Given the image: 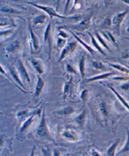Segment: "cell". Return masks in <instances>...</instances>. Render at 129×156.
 I'll return each instance as SVG.
<instances>
[{
	"label": "cell",
	"instance_id": "cell-30",
	"mask_svg": "<svg viewBox=\"0 0 129 156\" xmlns=\"http://www.w3.org/2000/svg\"><path fill=\"white\" fill-rule=\"evenodd\" d=\"M92 66L94 68L97 69V70H105V65L101 62L98 61H92Z\"/></svg>",
	"mask_w": 129,
	"mask_h": 156
},
{
	"label": "cell",
	"instance_id": "cell-46",
	"mask_svg": "<svg viewBox=\"0 0 129 156\" xmlns=\"http://www.w3.org/2000/svg\"><path fill=\"white\" fill-rule=\"evenodd\" d=\"M127 68L129 70V66H127Z\"/></svg>",
	"mask_w": 129,
	"mask_h": 156
},
{
	"label": "cell",
	"instance_id": "cell-19",
	"mask_svg": "<svg viewBox=\"0 0 129 156\" xmlns=\"http://www.w3.org/2000/svg\"><path fill=\"white\" fill-rule=\"evenodd\" d=\"M127 138L123 147L118 151H117L116 156H122L129 154V129L126 128Z\"/></svg>",
	"mask_w": 129,
	"mask_h": 156
},
{
	"label": "cell",
	"instance_id": "cell-8",
	"mask_svg": "<svg viewBox=\"0 0 129 156\" xmlns=\"http://www.w3.org/2000/svg\"><path fill=\"white\" fill-rule=\"evenodd\" d=\"M9 71L12 76L13 80L15 82V83L16 84V85L19 87L20 90L22 92L27 94V91L26 90V88H25V87L23 82L22 81V80L20 79V76L19 75L18 71H17V70H16V66L14 65L10 66H9Z\"/></svg>",
	"mask_w": 129,
	"mask_h": 156
},
{
	"label": "cell",
	"instance_id": "cell-17",
	"mask_svg": "<svg viewBox=\"0 0 129 156\" xmlns=\"http://www.w3.org/2000/svg\"><path fill=\"white\" fill-rule=\"evenodd\" d=\"M76 112L75 108H74L72 106H66L65 107L61 109L56 110L53 112V114L58 116L60 117H66V116H70L72 115H73Z\"/></svg>",
	"mask_w": 129,
	"mask_h": 156
},
{
	"label": "cell",
	"instance_id": "cell-6",
	"mask_svg": "<svg viewBox=\"0 0 129 156\" xmlns=\"http://www.w3.org/2000/svg\"><path fill=\"white\" fill-rule=\"evenodd\" d=\"M52 23L49 22L47 25L45 33L44 36H43V41L45 46L48 47V58L49 59L51 58V51H52V46H53V37H52Z\"/></svg>",
	"mask_w": 129,
	"mask_h": 156
},
{
	"label": "cell",
	"instance_id": "cell-47",
	"mask_svg": "<svg viewBox=\"0 0 129 156\" xmlns=\"http://www.w3.org/2000/svg\"><path fill=\"white\" fill-rule=\"evenodd\" d=\"M81 156H86L85 155H81Z\"/></svg>",
	"mask_w": 129,
	"mask_h": 156
},
{
	"label": "cell",
	"instance_id": "cell-38",
	"mask_svg": "<svg viewBox=\"0 0 129 156\" xmlns=\"http://www.w3.org/2000/svg\"><path fill=\"white\" fill-rule=\"evenodd\" d=\"M59 37H62L63 39H66V38H68V37H69V36L68 35L67 33L63 31V30H61L59 31Z\"/></svg>",
	"mask_w": 129,
	"mask_h": 156
},
{
	"label": "cell",
	"instance_id": "cell-44",
	"mask_svg": "<svg viewBox=\"0 0 129 156\" xmlns=\"http://www.w3.org/2000/svg\"><path fill=\"white\" fill-rule=\"evenodd\" d=\"M3 148H0V152H1L3 151Z\"/></svg>",
	"mask_w": 129,
	"mask_h": 156
},
{
	"label": "cell",
	"instance_id": "cell-4",
	"mask_svg": "<svg viewBox=\"0 0 129 156\" xmlns=\"http://www.w3.org/2000/svg\"><path fill=\"white\" fill-rule=\"evenodd\" d=\"M27 4L32 5L33 6H34L35 8H38V9H39L42 11H43L45 12V14H46L48 16L50 17L51 19H52L53 18H58L59 19H63V20H66V19H78L79 16L75 15V16H63L62 15H59L55 10V8L51 7V6H45V5H39L37 4L36 3L34 2H27Z\"/></svg>",
	"mask_w": 129,
	"mask_h": 156
},
{
	"label": "cell",
	"instance_id": "cell-43",
	"mask_svg": "<svg viewBox=\"0 0 129 156\" xmlns=\"http://www.w3.org/2000/svg\"><path fill=\"white\" fill-rule=\"evenodd\" d=\"M123 2L125 4H127L129 5V1H127V0H126V1H123Z\"/></svg>",
	"mask_w": 129,
	"mask_h": 156
},
{
	"label": "cell",
	"instance_id": "cell-22",
	"mask_svg": "<svg viewBox=\"0 0 129 156\" xmlns=\"http://www.w3.org/2000/svg\"><path fill=\"white\" fill-rule=\"evenodd\" d=\"M21 48V42L19 39H16L12 42L10 44L8 45L5 51L8 53H15V52L18 51Z\"/></svg>",
	"mask_w": 129,
	"mask_h": 156
},
{
	"label": "cell",
	"instance_id": "cell-23",
	"mask_svg": "<svg viewBox=\"0 0 129 156\" xmlns=\"http://www.w3.org/2000/svg\"><path fill=\"white\" fill-rule=\"evenodd\" d=\"M70 32L72 33L73 36L74 38L76 39L77 42H79L80 44L82 45V46L84 47L86 50H87V51H88L89 53L91 55H93L94 53H96L95 50H94L92 47H91L90 46H89L88 44H86V43H85L84 41H82L79 37L77 36L75 34H74L73 32H72V31H71V30H70Z\"/></svg>",
	"mask_w": 129,
	"mask_h": 156
},
{
	"label": "cell",
	"instance_id": "cell-31",
	"mask_svg": "<svg viewBox=\"0 0 129 156\" xmlns=\"http://www.w3.org/2000/svg\"><path fill=\"white\" fill-rule=\"evenodd\" d=\"M67 41L65 39H63L62 37H58L56 41V45L58 48H63L67 44Z\"/></svg>",
	"mask_w": 129,
	"mask_h": 156
},
{
	"label": "cell",
	"instance_id": "cell-12",
	"mask_svg": "<svg viewBox=\"0 0 129 156\" xmlns=\"http://www.w3.org/2000/svg\"><path fill=\"white\" fill-rule=\"evenodd\" d=\"M29 61L32 66L36 72L37 75L41 76L45 73L46 71V66L44 62L41 59L38 58H31Z\"/></svg>",
	"mask_w": 129,
	"mask_h": 156
},
{
	"label": "cell",
	"instance_id": "cell-39",
	"mask_svg": "<svg viewBox=\"0 0 129 156\" xmlns=\"http://www.w3.org/2000/svg\"><path fill=\"white\" fill-rule=\"evenodd\" d=\"M8 25H10V23H8L7 21L4 20H0V27H6V26H8Z\"/></svg>",
	"mask_w": 129,
	"mask_h": 156
},
{
	"label": "cell",
	"instance_id": "cell-21",
	"mask_svg": "<svg viewBox=\"0 0 129 156\" xmlns=\"http://www.w3.org/2000/svg\"><path fill=\"white\" fill-rule=\"evenodd\" d=\"M48 16L45 13L39 14L36 16H34V18L32 20V24H31L32 28L36 27V26L38 25H42L43 23H45L46 20L48 19Z\"/></svg>",
	"mask_w": 129,
	"mask_h": 156
},
{
	"label": "cell",
	"instance_id": "cell-10",
	"mask_svg": "<svg viewBox=\"0 0 129 156\" xmlns=\"http://www.w3.org/2000/svg\"><path fill=\"white\" fill-rule=\"evenodd\" d=\"M77 45H78V42L77 41L68 43V44L62 49L61 55H60L58 59V62H62L63 60L66 59L70 55L73 53L76 49Z\"/></svg>",
	"mask_w": 129,
	"mask_h": 156
},
{
	"label": "cell",
	"instance_id": "cell-3",
	"mask_svg": "<svg viewBox=\"0 0 129 156\" xmlns=\"http://www.w3.org/2000/svg\"><path fill=\"white\" fill-rule=\"evenodd\" d=\"M41 110L40 111L39 109L37 110L35 112V113L32 114L30 116L27 117L26 119H25L23 120V123H22V125L19 128L18 133L16 135L17 138H18L19 140H21V139L23 140V138H25V136L26 135V134L29 132V130L31 128L32 124L36 121L37 117L39 116V113L40 114L42 113V111L41 112Z\"/></svg>",
	"mask_w": 129,
	"mask_h": 156
},
{
	"label": "cell",
	"instance_id": "cell-26",
	"mask_svg": "<svg viewBox=\"0 0 129 156\" xmlns=\"http://www.w3.org/2000/svg\"><path fill=\"white\" fill-rule=\"evenodd\" d=\"M89 35L90 36V37H91V42H92V45H93V46L96 49V50L98 51V52H99V53H101V54H102V55H106V53H105V51H104V50L102 49V48H101V46L99 44V42H98V41L95 39V37H94V36H93V35L92 34H91V33H89Z\"/></svg>",
	"mask_w": 129,
	"mask_h": 156
},
{
	"label": "cell",
	"instance_id": "cell-2",
	"mask_svg": "<svg viewBox=\"0 0 129 156\" xmlns=\"http://www.w3.org/2000/svg\"><path fill=\"white\" fill-rule=\"evenodd\" d=\"M36 136L42 140L50 142H55V138L48 125L44 109H42L40 123L36 129Z\"/></svg>",
	"mask_w": 129,
	"mask_h": 156
},
{
	"label": "cell",
	"instance_id": "cell-13",
	"mask_svg": "<svg viewBox=\"0 0 129 156\" xmlns=\"http://www.w3.org/2000/svg\"><path fill=\"white\" fill-rule=\"evenodd\" d=\"M128 12H129V10H126L124 12L119 13L116 14L112 19V20H111V23H112L115 30L118 34H120V25H121V23L124 21L126 15L128 13Z\"/></svg>",
	"mask_w": 129,
	"mask_h": 156
},
{
	"label": "cell",
	"instance_id": "cell-36",
	"mask_svg": "<svg viewBox=\"0 0 129 156\" xmlns=\"http://www.w3.org/2000/svg\"><path fill=\"white\" fill-rule=\"evenodd\" d=\"M89 154L91 156H102L101 154L96 149L94 148H92L90 149Z\"/></svg>",
	"mask_w": 129,
	"mask_h": 156
},
{
	"label": "cell",
	"instance_id": "cell-45",
	"mask_svg": "<svg viewBox=\"0 0 129 156\" xmlns=\"http://www.w3.org/2000/svg\"><path fill=\"white\" fill-rule=\"evenodd\" d=\"M3 156H8V154H5Z\"/></svg>",
	"mask_w": 129,
	"mask_h": 156
},
{
	"label": "cell",
	"instance_id": "cell-18",
	"mask_svg": "<svg viewBox=\"0 0 129 156\" xmlns=\"http://www.w3.org/2000/svg\"><path fill=\"white\" fill-rule=\"evenodd\" d=\"M74 82L73 77L71 76L70 79L68 81L65 82L64 87H63V101L66 99V98L70 94H72L73 90H74Z\"/></svg>",
	"mask_w": 129,
	"mask_h": 156
},
{
	"label": "cell",
	"instance_id": "cell-11",
	"mask_svg": "<svg viewBox=\"0 0 129 156\" xmlns=\"http://www.w3.org/2000/svg\"><path fill=\"white\" fill-rule=\"evenodd\" d=\"M16 70L18 71L19 75L20 76V79L22 81L27 82V83H30V76L28 73L26 67L23 64L22 60L21 59H19L16 62Z\"/></svg>",
	"mask_w": 129,
	"mask_h": 156
},
{
	"label": "cell",
	"instance_id": "cell-33",
	"mask_svg": "<svg viewBox=\"0 0 129 156\" xmlns=\"http://www.w3.org/2000/svg\"><path fill=\"white\" fill-rule=\"evenodd\" d=\"M65 69H66V71L67 73H70V74H75L77 75V71L75 70V68L70 64H66V66H65Z\"/></svg>",
	"mask_w": 129,
	"mask_h": 156
},
{
	"label": "cell",
	"instance_id": "cell-48",
	"mask_svg": "<svg viewBox=\"0 0 129 156\" xmlns=\"http://www.w3.org/2000/svg\"><path fill=\"white\" fill-rule=\"evenodd\" d=\"M0 113H2V112H0Z\"/></svg>",
	"mask_w": 129,
	"mask_h": 156
},
{
	"label": "cell",
	"instance_id": "cell-34",
	"mask_svg": "<svg viewBox=\"0 0 129 156\" xmlns=\"http://www.w3.org/2000/svg\"><path fill=\"white\" fill-rule=\"evenodd\" d=\"M13 29H7V30L0 31V37H6V36H10V34L13 33Z\"/></svg>",
	"mask_w": 129,
	"mask_h": 156
},
{
	"label": "cell",
	"instance_id": "cell-37",
	"mask_svg": "<svg viewBox=\"0 0 129 156\" xmlns=\"http://www.w3.org/2000/svg\"><path fill=\"white\" fill-rule=\"evenodd\" d=\"M107 34H108V37H108V39H109V41H111L113 43H114L115 45H116V46H117L116 42V40H115V39L114 38L113 36L112 35V34H111V33L109 32H108Z\"/></svg>",
	"mask_w": 129,
	"mask_h": 156
},
{
	"label": "cell",
	"instance_id": "cell-27",
	"mask_svg": "<svg viewBox=\"0 0 129 156\" xmlns=\"http://www.w3.org/2000/svg\"><path fill=\"white\" fill-rule=\"evenodd\" d=\"M0 12L3 13H14V14H20L22 12L16 9L15 8L10 7V6H3L0 8Z\"/></svg>",
	"mask_w": 129,
	"mask_h": 156
},
{
	"label": "cell",
	"instance_id": "cell-29",
	"mask_svg": "<svg viewBox=\"0 0 129 156\" xmlns=\"http://www.w3.org/2000/svg\"><path fill=\"white\" fill-rule=\"evenodd\" d=\"M96 37L97 39H98V41L100 42V44L103 46V48H105L108 51H111L110 49L109 48V46L107 44L106 41L102 38V37L100 35V34L98 32H96Z\"/></svg>",
	"mask_w": 129,
	"mask_h": 156
},
{
	"label": "cell",
	"instance_id": "cell-5",
	"mask_svg": "<svg viewBox=\"0 0 129 156\" xmlns=\"http://www.w3.org/2000/svg\"><path fill=\"white\" fill-rule=\"evenodd\" d=\"M59 134L64 140L71 143L79 142L82 137L81 133L77 129L70 127L61 128L59 131Z\"/></svg>",
	"mask_w": 129,
	"mask_h": 156
},
{
	"label": "cell",
	"instance_id": "cell-40",
	"mask_svg": "<svg viewBox=\"0 0 129 156\" xmlns=\"http://www.w3.org/2000/svg\"><path fill=\"white\" fill-rule=\"evenodd\" d=\"M61 155V151H59V149H55L53 152V156H60Z\"/></svg>",
	"mask_w": 129,
	"mask_h": 156
},
{
	"label": "cell",
	"instance_id": "cell-14",
	"mask_svg": "<svg viewBox=\"0 0 129 156\" xmlns=\"http://www.w3.org/2000/svg\"><path fill=\"white\" fill-rule=\"evenodd\" d=\"M88 118V111L84 109L82 111L80 114L77 115L74 118V122L80 127H84L87 123Z\"/></svg>",
	"mask_w": 129,
	"mask_h": 156
},
{
	"label": "cell",
	"instance_id": "cell-35",
	"mask_svg": "<svg viewBox=\"0 0 129 156\" xmlns=\"http://www.w3.org/2000/svg\"><path fill=\"white\" fill-rule=\"evenodd\" d=\"M88 93H89V92H88V90H87V89H85L82 92L81 95V98L83 102H85L86 101H87L88 98V95H89Z\"/></svg>",
	"mask_w": 129,
	"mask_h": 156
},
{
	"label": "cell",
	"instance_id": "cell-9",
	"mask_svg": "<svg viewBox=\"0 0 129 156\" xmlns=\"http://www.w3.org/2000/svg\"><path fill=\"white\" fill-rule=\"evenodd\" d=\"M92 18V15L89 14L86 15L85 17L81 20V22L76 25H70L69 27L72 28L73 29H75L77 31L83 32L88 29L89 28L91 23V20Z\"/></svg>",
	"mask_w": 129,
	"mask_h": 156
},
{
	"label": "cell",
	"instance_id": "cell-20",
	"mask_svg": "<svg viewBox=\"0 0 129 156\" xmlns=\"http://www.w3.org/2000/svg\"><path fill=\"white\" fill-rule=\"evenodd\" d=\"M120 143V138H116L108 147L106 152V156H116L117 148Z\"/></svg>",
	"mask_w": 129,
	"mask_h": 156
},
{
	"label": "cell",
	"instance_id": "cell-7",
	"mask_svg": "<svg viewBox=\"0 0 129 156\" xmlns=\"http://www.w3.org/2000/svg\"><path fill=\"white\" fill-rule=\"evenodd\" d=\"M28 29H29V32L31 51L34 52V53H37V52H38L40 50V41L38 36L35 33H34L33 30L30 20H29Z\"/></svg>",
	"mask_w": 129,
	"mask_h": 156
},
{
	"label": "cell",
	"instance_id": "cell-1",
	"mask_svg": "<svg viewBox=\"0 0 129 156\" xmlns=\"http://www.w3.org/2000/svg\"><path fill=\"white\" fill-rule=\"evenodd\" d=\"M96 108L94 109L95 115L99 123L105 124L108 126V122L111 116V106L108 102V99L101 98L97 101Z\"/></svg>",
	"mask_w": 129,
	"mask_h": 156
},
{
	"label": "cell",
	"instance_id": "cell-16",
	"mask_svg": "<svg viewBox=\"0 0 129 156\" xmlns=\"http://www.w3.org/2000/svg\"><path fill=\"white\" fill-rule=\"evenodd\" d=\"M45 85V81L42 79V78L40 75H37V81L35 87V90H34V98L38 99L41 96L42 92L44 90Z\"/></svg>",
	"mask_w": 129,
	"mask_h": 156
},
{
	"label": "cell",
	"instance_id": "cell-25",
	"mask_svg": "<svg viewBox=\"0 0 129 156\" xmlns=\"http://www.w3.org/2000/svg\"><path fill=\"white\" fill-rule=\"evenodd\" d=\"M79 71L81 76L84 80L85 77V57L82 56L79 61Z\"/></svg>",
	"mask_w": 129,
	"mask_h": 156
},
{
	"label": "cell",
	"instance_id": "cell-24",
	"mask_svg": "<svg viewBox=\"0 0 129 156\" xmlns=\"http://www.w3.org/2000/svg\"><path fill=\"white\" fill-rule=\"evenodd\" d=\"M108 87H109V89H111V91H112V92L115 94V95L116 96V98L118 99V100L120 101V102H121V103L122 104V105L124 106V107H125V108H127V110L129 111V104L126 101V100H125V99L121 96V95H120V94L113 87H111V86L109 85H108Z\"/></svg>",
	"mask_w": 129,
	"mask_h": 156
},
{
	"label": "cell",
	"instance_id": "cell-15",
	"mask_svg": "<svg viewBox=\"0 0 129 156\" xmlns=\"http://www.w3.org/2000/svg\"><path fill=\"white\" fill-rule=\"evenodd\" d=\"M116 75L115 73L114 72H106L104 73H101L100 75H98L96 76H94L92 77L87 78V79H84L83 80V83H91L95 81H98V80H105L108 79V78L112 76L113 75Z\"/></svg>",
	"mask_w": 129,
	"mask_h": 156
},
{
	"label": "cell",
	"instance_id": "cell-42",
	"mask_svg": "<svg viewBox=\"0 0 129 156\" xmlns=\"http://www.w3.org/2000/svg\"><path fill=\"white\" fill-rule=\"evenodd\" d=\"M35 150H36V146H34L32 148V152L30 154V156H34V152H35Z\"/></svg>",
	"mask_w": 129,
	"mask_h": 156
},
{
	"label": "cell",
	"instance_id": "cell-32",
	"mask_svg": "<svg viewBox=\"0 0 129 156\" xmlns=\"http://www.w3.org/2000/svg\"><path fill=\"white\" fill-rule=\"evenodd\" d=\"M0 73H1L2 75H5L6 78H7V79H9L16 87H18L19 89V87L18 86H17L16 85V84L15 83V82L13 80V79H12V78H10V76L9 75H8V74H7V73H6V72L5 71V69H4V68L1 65H0Z\"/></svg>",
	"mask_w": 129,
	"mask_h": 156
},
{
	"label": "cell",
	"instance_id": "cell-41",
	"mask_svg": "<svg viewBox=\"0 0 129 156\" xmlns=\"http://www.w3.org/2000/svg\"><path fill=\"white\" fill-rule=\"evenodd\" d=\"M129 88V83H125L122 85V89L124 90H128Z\"/></svg>",
	"mask_w": 129,
	"mask_h": 156
},
{
	"label": "cell",
	"instance_id": "cell-28",
	"mask_svg": "<svg viewBox=\"0 0 129 156\" xmlns=\"http://www.w3.org/2000/svg\"><path fill=\"white\" fill-rule=\"evenodd\" d=\"M108 65L109 66L115 68V70H118V71H119L120 72H122V73H127V74H129V70H128V69L127 68L121 65L113 64V63H108Z\"/></svg>",
	"mask_w": 129,
	"mask_h": 156
}]
</instances>
